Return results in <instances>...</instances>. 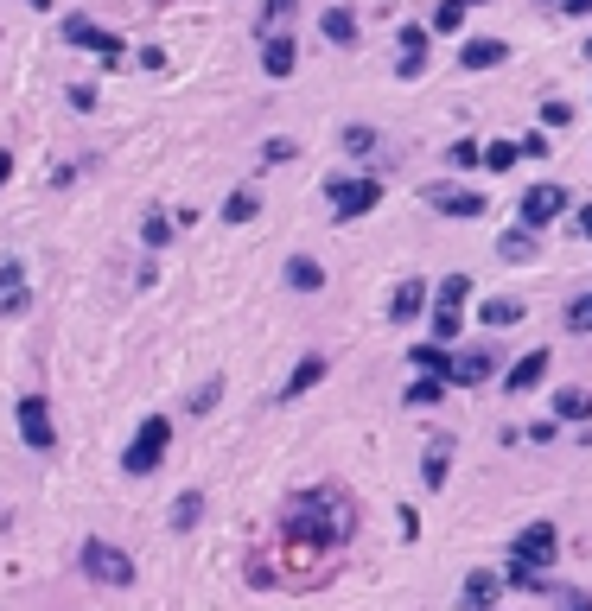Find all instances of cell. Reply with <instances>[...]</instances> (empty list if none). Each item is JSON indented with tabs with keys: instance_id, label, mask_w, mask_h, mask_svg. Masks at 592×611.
I'll return each instance as SVG.
<instances>
[{
	"instance_id": "obj_1",
	"label": "cell",
	"mask_w": 592,
	"mask_h": 611,
	"mask_svg": "<svg viewBox=\"0 0 592 611\" xmlns=\"http://www.w3.org/2000/svg\"><path fill=\"white\" fill-rule=\"evenodd\" d=\"M281 541L293 561H312L325 573L332 554H344L357 541V503L344 484H312V491H293L281 503Z\"/></svg>"
},
{
	"instance_id": "obj_2",
	"label": "cell",
	"mask_w": 592,
	"mask_h": 611,
	"mask_svg": "<svg viewBox=\"0 0 592 611\" xmlns=\"http://www.w3.org/2000/svg\"><path fill=\"white\" fill-rule=\"evenodd\" d=\"M166 452H172V421L166 414H147V421L134 427V440L121 446V471H128V478H153V471L166 465Z\"/></svg>"
},
{
	"instance_id": "obj_3",
	"label": "cell",
	"mask_w": 592,
	"mask_h": 611,
	"mask_svg": "<svg viewBox=\"0 0 592 611\" xmlns=\"http://www.w3.org/2000/svg\"><path fill=\"white\" fill-rule=\"evenodd\" d=\"M77 567L90 573L96 586H115V592H128L134 580H141V567H134V554L128 548H115V541H102V535H90L77 548Z\"/></svg>"
},
{
	"instance_id": "obj_4",
	"label": "cell",
	"mask_w": 592,
	"mask_h": 611,
	"mask_svg": "<svg viewBox=\"0 0 592 611\" xmlns=\"http://www.w3.org/2000/svg\"><path fill=\"white\" fill-rule=\"evenodd\" d=\"M325 198H332L338 223H357L382 204V179H370V172H332V179H325Z\"/></svg>"
},
{
	"instance_id": "obj_5",
	"label": "cell",
	"mask_w": 592,
	"mask_h": 611,
	"mask_svg": "<svg viewBox=\"0 0 592 611\" xmlns=\"http://www.w3.org/2000/svg\"><path fill=\"white\" fill-rule=\"evenodd\" d=\"M554 561H561V529H554L548 516L522 522L516 541H510V567H529V573H548Z\"/></svg>"
},
{
	"instance_id": "obj_6",
	"label": "cell",
	"mask_w": 592,
	"mask_h": 611,
	"mask_svg": "<svg viewBox=\"0 0 592 611\" xmlns=\"http://www.w3.org/2000/svg\"><path fill=\"white\" fill-rule=\"evenodd\" d=\"M13 427H20V440L39 452V459H45V452H58V421H51V401L45 395H20V401H13Z\"/></svg>"
},
{
	"instance_id": "obj_7",
	"label": "cell",
	"mask_w": 592,
	"mask_h": 611,
	"mask_svg": "<svg viewBox=\"0 0 592 611\" xmlns=\"http://www.w3.org/2000/svg\"><path fill=\"white\" fill-rule=\"evenodd\" d=\"M567 185H554V179H542V185H529L516 198V223H529V230H548V223H561V217H573L567 211Z\"/></svg>"
},
{
	"instance_id": "obj_8",
	"label": "cell",
	"mask_w": 592,
	"mask_h": 611,
	"mask_svg": "<svg viewBox=\"0 0 592 611\" xmlns=\"http://www.w3.org/2000/svg\"><path fill=\"white\" fill-rule=\"evenodd\" d=\"M548 370H554V351H548V344H535V351H522L516 363H503V395H529V389H542V382H548Z\"/></svg>"
},
{
	"instance_id": "obj_9",
	"label": "cell",
	"mask_w": 592,
	"mask_h": 611,
	"mask_svg": "<svg viewBox=\"0 0 592 611\" xmlns=\"http://www.w3.org/2000/svg\"><path fill=\"white\" fill-rule=\"evenodd\" d=\"M427 204L440 217H452V223H472V217L491 211V198H484L478 185H427Z\"/></svg>"
},
{
	"instance_id": "obj_10",
	"label": "cell",
	"mask_w": 592,
	"mask_h": 611,
	"mask_svg": "<svg viewBox=\"0 0 592 611\" xmlns=\"http://www.w3.org/2000/svg\"><path fill=\"white\" fill-rule=\"evenodd\" d=\"M503 376V363H497V351L491 344H472V351H452V389H484V382H497Z\"/></svg>"
},
{
	"instance_id": "obj_11",
	"label": "cell",
	"mask_w": 592,
	"mask_h": 611,
	"mask_svg": "<svg viewBox=\"0 0 592 611\" xmlns=\"http://www.w3.org/2000/svg\"><path fill=\"white\" fill-rule=\"evenodd\" d=\"M389 325H421V312H433V281H421V274H408V281H395L389 293Z\"/></svg>"
},
{
	"instance_id": "obj_12",
	"label": "cell",
	"mask_w": 592,
	"mask_h": 611,
	"mask_svg": "<svg viewBox=\"0 0 592 611\" xmlns=\"http://www.w3.org/2000/svg\"><path fill=\"white\" fill-rule=\"evenodd\" d=\"M20 312H32L26 261H20V255H0V319H20Z\"/></svg>"
},
{
	"instance_id": "obj_13",
	"label": "cell",
	"mask_w": 592,
	"mask_h": 611,
	"mask_svg": "<svg viewBox=\"0 0 592 611\" xmlns=\"http://www.w3.org/2000/svg\"><path fill=\"white\" fill-rule=\"evenodd\" d=\"M325 376H332V357H325V351H306V357H300V363H293V370H287V382H281V389H274V401H281V408H287V401L312 395V389H319Z\"/></svg>"
},
{
	"instance_id": "obj_14",
	"label": "cell",
	"mask_w": 592,
	"mask_h": 611,
	"mask_svg": "<svg viewBox=\"0 0 592 611\" xmlns=\"http://www.w3.org/2000/svg\"><path fill=\"white\" fill-rule=\"evenodd\" d=\"M503 586H510V580H503L497 567H472V573L459 580V611H497Z\"/></svg>"
},
{
	"instance_id": "obj_15",
	"label": "cell",
	"mask_w": 592,
	"mask_h": 611,
	"mask_svg": "<svg viewBox=\"0 0 592 611\" xmlns=\"http://www.w3.org/2000/svg\"><path fill=\"white\" fill-rule=\"evenodd\" d=\"M261 71H268L274 83L293 77L300 71V39H293V32H268V39H261Z\"/></svg>"
},
{
	"instance_id": "obj_16",
	"label": "cell",
	"mask_w": 592,
	"mask_h": 611,
	"mask_svg": "<svg viewBox=\"0 0 592 611\" xmlns=\"http://www.w3.org/2000/svg\"><path fill=\"white\" fill-rule=\"evenodd\" d=\"M281 281H287V293H325V261L319 255H287Z\"/></svg>"
},
{
	"instance_id": "obj_17",
	"label": "cell",
	"mask_w": 592,
	"mask_h": 611,
	"mask_svg": "<svg viewBox=\"0 0 592 611\" xmlns=\"http://www.w3.org/2000/svg\"><path fill=\"white\" fill-rule=\"evenodd\" d=\"M446 478H452V433H433L427 452H421V484L427 491H446Z\"/></svg>"
},
{
	"instance_id": "obj_18",
	"label": "cell",
	"mask_w": 592,
	"mask_h": 611,
	"mask_svg": "<svg viewBox=\"0 0 592 611\" xmlns=\"http://www.w3.org/2000/svg\"><path fill=\"white\" fill-rule=\"evenodd\" d=\"M497 255L510 261V268H522V261L542 255V230H529V223H510V230L497 236Z\"/></svg>"
},
{
	"instance_id": "obj_19",
	"label": "cell",
	"mask_w": 592,
	"mask_h": 611,
	"mask_svg": "<svg viewBox=\"0 0 592 611\" xmlns=\"http://www.w3.org/2000/svg\"><path fill=\"white\" fill-rule=\"evenodd\" d=\"M319 39H325V45H338V51H351V45L363 39L357 13H351V7H325V13H319Z\"/></svg>"
},
{
	"instance_id": "obj_20",
	"label": "cell",
	"mask_w": 592,
	"mask_h": 611,
	"mask_svg": "<svg viewBox=\"0 0 592 611\" xmlns=\"http://www.w3.org/2000/svg\"><path fill=\"white\" fill-rule=\"evenodd\" d=\"M465 300H472V274L465 268H452L433 281V312H465Z\"/></svg>"
},
{
	"instance_id": "obj_21",
	"label": "cell",
	"mask_w": 592,
	"mask_h": 611,
	"mask_svg": "<svg viewBox=\"0 0 592 611\" xmlns=\"http://www.w3.org/2000/svg\"><path fill=\"white\" fill-rule=\"evenodd\" d=\"M503 58H510V45H503V39H465L459 45V71H497Z\"/></svg>"
},
{
	"instance_id": "obj_22",
	"label": "cell",
	"mask_w": 592,
	"mask_h": 611,
	"mask_svg": "<svg viewBox=\"0 0 592 611\" xmlns=\"http://www.w3.org/2000/svg\"><path fill=\"white\" fill-rule=\"evenodd\" d=\"M408 363H414V376H452V344L421 338V344L408 351Z\"/></svg>"
},
{
	"instance_id": "obj_23",
	"label": "cell",
	"mask_w": 592,
	"mask_h": 611,
	"mask_svg": "<svg viewBox=\"0 0 592 611\" xmlns=\"http://www.w3.org/2000/svg\"><path fill=\"white\" fill-rule=\"evenodd\" d=\"M478 319L491 325V331H510V325H522V319H529V306H522V300H510V293H497V300H484V306H478Z\"/></svg>"
},
{
	"instance_id": "obj_24",
	"label": "cell",
	"mask_w": 592,
	"mask_h": 611,
	"mask_svg": "<svg viewBox=\"0 0 592 611\" xmlns=\"http://www.w3.org/2000/svg\"><path fill=\"white\" fill-rule=\"evenodd\" d=\"M446 389H452L446 376H414L408 389H402V408H440V401H446Z\"/></svg>"
},
{
	"instance_id": "obj_25",
	"label": "cell",
	"mask_w": 592,
	"mask_h": 611,
	"mask_svg": "<svg viewBox=\"0 0 592 611\" xmlns=\"http://www.w3.org/2000/svg\"><path fill=\"white\" fill-rule=\"evenodd\" d=\"M554 421H561V427H586L592 421V395L586 389H561V395H554Z\"/></svg>"
},
{
	"instance_id": "obj_26",
	"label": "cell",
	"mask_w": 592,
	"mask_h": 611,
	"mask_svg": "<svg viewBox=\"0 0 592 611\" xmlns=\"http://www.w3.org/2000/svg\"><path fill=\"white\" fill-rule=\"evenodd\" d=\"M338 147L351 153V160H370V153L382 147V134L370 128V121H344V134H338Z\"/></svg>"
},
{
	"instance_id": "obj_27",
	"label": "cell",
	"mask_w": 592,
	"mask_h": 611,
	"mask_svg": "<svg viewBox=\"0 0 592 611\" xmlns=\"http://www.w3.org/2000/svg\"><path fill=\"white\" fill-rule=\"evenodd\" d=\"M172 230H179V223H172V217L160 211V204H153V211H141V242H147L153 255H160V249H172Z\"/></svg>"
},
{
	"instance_id": "obj_28",
	"label": "cell",
	"mask_w": 592,
	"mask_h": 611,
	"mask_svg": "<svg viewBox=\"0 0 592 611\" xmlns=\"http://www.w3.org/2000/svg\"><path fill=\"white\" fill-rule=\"evenodd\" d=\"M198 522H204V491H179V497H172V529L191 535Z\"/></svg>"
},
{
	"instance_id": "obj_29",
	"label": "cell",
	"mask_w": 592,
	"mask_h": 611,
	"mask_svg": "<svg viewBox=\"0 0 592 611\" xmlns=\"http://www.w3.org/2000/svg\"><path fill=\"white\" fill-rule=\"evenodd\" d=\"M446 166H452V172H472V166H484V141H478V134H459V141L446 147Z\"/></svg>"
},
{
	"instance_id": "obj_30",
	"label": "cell",
	"mask_w": 592,
	"mask_h": 611,
	"mask_svg": "<svg viewBox=\"0 0 592 611\" xmlns=\"http://www.w3.org/2000/svg\"><path fill=\"white\" fill-rule=\"evenodd\" d=\"M255 217H261V198L249 185H236L230 198H223V223H255Z\"/></svg>"
},
{
	"instance_id": "obj_31",
	"label": "cell",
	"mask_w": 592,
	"mask_h": 611,
	"mask_svg": "<svg viewBox=\"0 0 592 611\" xmlns=\"http://www.w3.org/2000/svg\"><path fill=\"white\" fill-rule=\"evenodd\" d=\"M293 7H300V0H261V13H255V32H261V39H268V32H287Z\"/></svg>"
},
{
	"instance_id": "obj_32",
	"label": "cell",
	"mask_w": 592,
	"mask_h": 611,
	"mask_svg": "<svg viewBox=\"0 0 592 611\" xmlns=\"http://www.w3.org/2000/svg\"><path fill=\"white\" fill-rule=\"evenodd\" d=\"M522 166V141H491L484 147V172H516Z\"/></svg>"
},
{
	"instance_id": "obj_33",
	"label": "cell",
	"mask_w": 592,
	"mask_h": 611,
	"mask_svg": "<svg viewBox=\"0 0 592 611\" xmlns=\"http://www.w3.org/2000/svg\"><path fill=\"white\" fill-rule=\"evenodd\" d=\"M58 32H64V45H83V51H90L102 26L90 20V13H64V26H58Z\"/></svg>"
},
{
	"instance_id": "obj_34",
	"label": "cell",
	"mask_w": 592,
	"mask_h": 611,
	"mask_svg": "<svg viewBox=\"0 0 592 611\" xmlns=\"http://www.w3.org/2000/svg\"><path fill=\"white\" fill-rule=\"evenodd\" d=\"M287 160H300V141H287V134H268V141H261V166H287Z\"/></svg>"
},
{
	"instance_id": "obj_35",
	"label": "cell",
	"mask_w": 592,
	"mask_h": 611,
	"mask_svg": "<svg viewBox=\"0 0 592 611\" xmlns=\"http://www.w3.org/2000/svg\"><path fill=\"white\" fill-rule=\"evenodd\" d=\"M465 13H472V0H440V7H433V32H459Z\"/></svg>"
},
{
	"instance_id": "obj_36",
	"label": "cell",
	"mask_w": 592,
	"mask_h": 611,
	"mask_svg": "<svg viewBox=\"0 0 592 611\" xmlns=\"http://www.w3.org/2000/svg\"><path fill=\"white\" fill-rule=\"evenodd\" d=\"M465 331V312H427V338H440V344H452Z\"/></svg>"
},
{
	"instance_id": "obj_37",
	"label": "cell",
	"mask_w": 592,
	"mask_h": 611,
	"mask_svg": "<svg viewBox=\"0 0 592 611\" xmlns=\"http://www.w3.org/2000/svg\"><path fill=\"white\" fill-rule=\"evenodd\" d=\"M561 325H567V331H592V293H580V300H567Z\"/></svg>"
},
{
	"instance_id": "obj_38",
	"label": "cell",
	"mask_w": 592,
	"mask_h": 611,
	"mask_svg": "<svg viewBox=\"0 0 592 611\" xmlns=\"http://www.w3.org/2000/svg\"><path fill=\"white\" fill-rule=\"evenodd\" d=\"M217 401H223V376H204V382H198V395H191V414H211Z\"/></svg>"
},
{
	"instance_id": "obj_39",
	"label": "cell",
	"mask_w": 592,
	"mask_h": 611,
	"mask_svg": "<svg viewBox=\"0 0 592 611\" xmlns=\"http://www.w3.org/2000/svg\"><path fill=\"white\" fill-rule=\"evenodd\" d=\"M542 128H548V134H554V128H573V102L548 96V102H542Z\"/></svg>"
},
{
	"instance_id": "obj_40",
	"label": "cell",
	"mask_w": 592,
	"mask_h": 611,
	"mask_svg": "<svg viewBox=\"0 0 592 611\" xmlns=\"http://www.w3.org/2000/svg\"><path fill=\"white\" fill-rule=\"evenodd\" d=\"M395 77H402V83L427 77V51H402V58H395Z\"/></svg>"
},
{
	"instance_id": "obj_41",
	"label": "cell",
	"mask_w": 592,
	"mask_h": 611,
	"mask_svg": "<svg viewBox=\"0 0 592 611\" xmlns=\"http://www.w3.org/2000/svg\"><path fill=\"white\" fill-rule=\"evenodd\" d=\"M395 529H402V541H421V510H414V503H395Z\"/></svg>"
},
{
	"instance_id": "obj_42",
	"label": "cell",
	"mask_w": 592,
	"mask_h": 611,
	"mask_svg": "<svg viewBox=\"0 0 592 611\" xmlns=\"http://www.w3.org/2000/svg\"><path fill=\"white\" fill-rule=\"evenodd\" d=\"M402 51H433V26L408 20V26H402Z\"/></svg>"
},
{
	"instance_id": "obj_43",
	"label": "cell",
	"mask_w": 592,
	"mask_h": 611,
	"mask_svg": "<svg viewBox=\"0 0 592 611\" xmlns=\"http://www.w3.org/2000/svg\"><path fill=\"white\" fill-rule=\"evenodd\" d=\"M90 51H96L102 64H121V58H128V45H121L115 32H96V45H90Z\"/></svg>"
},
{
	"instance_id": "obj_44",
	"label": "cell",
	"mask_w": 592,
	"mask_h": 611,
	"mask_svg": "<svg viewBox=\"0 0 592 611\" xmlns=\"http://www.w3.org/2000/svg\"><path fill=\"white\" fill-rule=\"evenodd\" d=\"M64 102H71L77 115H90V109H96L102 96H96V83H71V90H64Z\"/></svg>"
},
{
	"instance_id": "obj_45",
	"label": "cell",
	"mask_w": 592,
	"mask_h": 611,
	"mask_svg": "<svg viewBox=\"0 0 592 611\" xmlns=\"http://www.w3.org/2000/svg\"><path fill=\"white\" fill-rule=\"evenodd\" d=\"M554 433H561V421H554V414H548V421H529V427H522V440H535V446H548V440H554Z\"/></svg>"
},
{
	"instance_id": "obj_46",
	"label": "cell",
	"mask_w": 592,
	"mask_h": 611,
	"mask_svg": "<svg viewBox=\"0 0 592 611\" xmlns=\"http://www.w3.org/2000/svg\"><path fill=\"white\" fill-rule=\"evenodd\" d=\"M522 160H548V128H535V134H522Z\"/></svg>"
},
{
	"instance_id": "obj_47",
	"label": "cell",
	"mask_w": 592,
	"mask_h": 611,
	"mask_svg": "<svg viewBox=\"0 0 592 611\" xmlns=\"http://www.w3.org/2000/svg\"><path fill=\"white\" fill-rule=\"evenodd\" d=\"M567 223H573V236H580V242H592V204H580Z\"/></svg>"
},
{
	"instance_id": "obj_48",
	"label": "cell",
	"mask_w": 592,
	"mask_h": 611,
	"mask_svg": "<svg viewBox=\"0 0 592 611\" xmlns=\"http://www.w3.org/2000/svg\"><path fill=\"white\" fill-rule=\"evenodd\" d=\"M542 7H554V13H592V0H542Z\"/></svg>"
},
{
	"instance_id": "obj_49",
	"label": "cell",
	"mask_w": 592,
	"mask_h": 611,
	"mask_svg": "<svg viewBox=\"0 0 592 611\" xmlns=\"http://www.w3.org/2000/svg\"><path fill=\"white\" fill-rule=\"evenodd\" d=\"M561 605H567V611H592V592H567Z\"/></svg>"
},
{
	"instance_id": "obj_50",
	"label": "cell",
	"mask_w": 592,
	"mask_h": 611,
	"mask_svg": "<svg viewBox=\"0 0 592 611\" xmlns=\"http://www.w3.org/2000/svg\"><path fill=\"white\" fill-rule=\"evenodd\" d=\"M7 179H13V153L0 147V185H7Z\"/></svg>"
},
{
	"instance_id": "obj_51",
	"label": "cell",
	"mask_w": 592,
	"mask_h": 611,
	"mask_svg": "<svg viewBox=\"0 0 592 611\" xmlns=\"http://www.w3.org/2000/svg\"><path fill=\"white\" fill-rule=\"evenodd\" d=\"M26 7H32V13H51V0H26Z\"/></svg>"
},
{
	"instance_id": "obj_52",
	"label": "cell",
	"mask_w": 592,
	"mask_h": 611,
	"mask_svg": "<svg viewBox=\"0 0 592 611\" xmlns=\"http://www.w3.org/2000/svg\"><path fill=\"white\" fill-rule=\"evenodd\" d=\"M580 58H586V64H592V39H586V45H580Z\"/></svg>"
},
{
	"instance_id": "obj_53",
	"label": "cell",
	"mask_w": 592,
	"mask_h": 611,
	"mask_svg": "<svg viewBox=\"0 0 592 611\" xmlns=\"http://www.w3.org/2000/svg\"><path fill=\"white\" fill-rule=\"evenodd\" d=\"M472 7H484V0H472Z\"/></svg>"
}]
</instances>
